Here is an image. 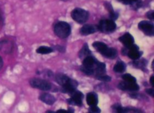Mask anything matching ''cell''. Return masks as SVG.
Returning <instances> with one entry per match:
<instances>
[{
  "label": "cell",
  "instance_id": "4fadbf2b",
  "mask_svg": "<svg viewBox=\"0 0 154 113\" xmlns=\"http://www.w3.org/2000/svg\"><path fill=\"white\" fill-rule=\"evenodd\" d=\"M39 99L45 103H47V104L49 105L54 104L56 101L55 97H54L52 94H48V93L42 94V95H40V97H39Z\"/></svg>",
  "mask_w": 154,
  "mask_h": 113
},
{
  "label": "cell",
  "instance_id": "d4e9b609",
  "mask_svg": "<svg viewBox=\"0 0 154 113\" xmlns=\"http://www.w3.org/2000/svg\"><path fill=\"white\" fill-rule=\"evenodd\" d=\"M57 113H69V112H74L73 109H69V110H64V109H60L57 112Z\"/></svg>",
  "mask_w": 154,
  "mask_h": 113
},
{
  "label": "cell",
  "instance_id": "e0dca14e",
  "mask_svg": "<svg viewBox=\"0 0 154 113\" xmlns=\"http://www.w3.org/2000/svg\"><path fill=\"white\" fill-rule=\"evenodd\" d=\"M90 54H91V51H90V49H89L87 44H84V46H83V48L79 52V57L81 58H85V57L90 55Z\"/></svg>",
  "mask_w": 154,
  "mask_h": 113
},
{
  "label": "cell",
  "instance_id": "4316f807",
  "mask_svg": "<svg viewBox=\"0 0 154 113\" xmlns=\"http://www.w3.org/2000/svg\"><path fill=\"white\" fill-rule=\"evenodd\" d=\"M150 84H151V86L153 87V76H152L150 78Z\"/></svg>",
  "mask_w": 154,
  "mask_h": 113
},
{
  "label": "cell",
  "instance_id": "44dd1931",
  "mask_svg": "<svg viewBox=\"0 0 154 113\" xmlns=\"http://www.w3.org/2000/svg\"><path fill=\"white\" fill-rule=\"evenodd\" d=\"M89 112L90 113H99L101 112V110L96 105V106H90V109H89Z\"/></svg>",
  "mask_w": 154,
  "mask_h": 113
},
{
  "label": "cell",
  "instance_id": "8fae6325",
  "mask_svg": "<svg viewBox=\"0 0 154 113\" xmlns=\"http://www.w3.org/2000/svg\"><path fill=\"white\" fill-rule=\"evenodd\" d=\"M98 31L97 26L93 25H90V24H87L84 25L82 28L80 29V32L82 35H88V34H91L93 33L96 32Z\"/></svg>",
  "mask_w": 154,
  "mask_h": 113
},
{
  "label": "cell",
  "instance_id": "30bf717a",
  "mask_svg": "<svg viewBox=\"0 0 154 113\" xmlns=\"http://www.w3.org/2000/svg\"><path fill=\"white\" fill-rule=\"evenodd\" d=\"M13 50V43L8 40H0V51L3 53L9 54Z\"/></svg>",
  "mask_w": 154,
  "mask_h": 113
},
{
  "label": "cell",
  "instance_id": "9a60e30c",
  "mask_svg": "<svg viewBox=\"0 0 154 113\" xmlns=\"http://www.w3.org/2000/svg\"><path fill=\"white\" fill-rule=\"evenodd\" d=\"M70 80V78L68 77L66 75L62 74V73H59L56 76V81H57V83L59 85H60L61 86H64L65 85L68 83Z\"/></svg>",
  "mask_w": 154,
  "mask_h": 113
},
{
  "label": "cell",
  "instance_id": "5bb4252c",
  "mask_svg": "<svg viewBox=\"0 0 154 113\" xmlns=\"http://www.w3.org/2000/svg\"><path fill=\"white\" fill-rule=\"evenodd\" d=\"M98 96L96 93L90 92L87 96V103L89 106H96L98 104Z\"/></svg>",
  "mask_w": 154,
  "mask_h": 113
},
{
  "label": "cell",
  "instance_id": "d6986e66",
  "mask_svg": "<svg viewBox=\"0 0 154 113\" xmlns=\"http://www.w3.org/2000/svg\"><path fill=\"white\" fill-rule=\"evenodd\" d=\"M123 80L126 81V82H136V79L133 76H132L131 74H129V73H126V74H124L123 76Z\"/></svg>",
  "mask_w": 154,
  "mask_h": 113
},
{
  "label": "cell",
  "instance_id": "3957f363",
  "mask_svg": "<svg viewBox=\"0 0 154 113\" xmlns=\"http://www.w3.org/2000/svg\"><path fill=\"white\" fill-rule=\"evenodd\" d=\"M98 30L103 33H111L117 28V25L112 19H102L97 26Z\"/></svg>",
  "mask_w": 154,
  "mask_h": 113
},
{
  "label": "cell",
  "instance_id": "ac0fdd59",
  "mask_svg": "<svg viewBox=\"0 0 154 113\" xmlns=\"http://www.w3.org/2000/svg\"><path fill=\"white\" fill-rule=\"evenodd\" d=\"M53 49L51 47H48V46H40V47L36 49V52L38 54H42V55H45V54H49L51 52H53Z\"/></svg>",
  "mask_w": 154,
  "mask_h": 113
},
{
  "label": "cell",
  "instance_id": "5b68a950",
  "mask_svg": "<svg viewBox=\"0 0 154 113\" xmlns=\"http://www.w3.org/2000/svg\"><path fill=\"white\" fill-rule=\"evenodd\" d=\"M29 83L33 88H38L42 91H49L51 89V84L45 79H32L30 80Z\"/></svg>",
  "mask_w": 154,
  "mask_h": 113
},
{
  "label": "cell",
  "instance_id": "52a82bcc",
  "mask_svg": "<svg viewBox=\"0 0 154 113\" xmlns=\"http://www.w3.org/2000/svg\"><path fill=\"white\" fill-rule=\"evenodd\" d=\"M138 28L146 35L153 36L154 34V25L151 22L145 20L141 21L138 23Z\"/></svg>",
  "mask_w": 154,
  "mask_h": 113
},
{
  "label": "cell",
  "instance_id": "ffe728a7",
  "mask_svg": "<svg viewBox=\"0 0 154 113\" xmlns=\"http://www.w3.org/2000/svg\"><path fill=\"white\" fill-rule=\"evenodd\" d=\"M96 78H97L99 80L103 81V82H110V81L111 80V78L109 76H107V75L104 74L99 75V76H96Z\"/></svg>",
  "mask_w": 154,
  "mask_h": 113
},
{
  "label": "cell",
  "instance_id": "277c9868",
  "mask_svg": "<svg viewBox=\"0 0 154 113\" xmlns=\"http://www.w3.org/2000/svg\"><path fill=\"white\" fill-rule=\"evenodd\" d=\"M72 19L77 22L80 24L84 23L87 22L89 18V13L86 10L82 8H75L72 12Z\"/></svg>",
  "mask_w": 154,
  "mask_h": 113
},
{
  "label": "cell",
  "instance_id": "ba28073f",
  "mask_svg": "<svg viewBox=\"0 0 154 113\" xmlns=\"http://www.w3.org/2000/svg\"><path fill=\"white\" fill-rule=\"evenodd\" d=\"M71 94V99H69V103L70 104L77 105V106H81L82 105V100L84 95L81 91H78L77 90H75L72 91Z\"/></svg>",
  "mask_w": 154,
  "mask_h": 113
},
{
  "label": "cell",
  "instance_id": "9c48e42d",
  "mask_svg": "<svg viewBox=\"0 0 154 113\" xmlns=\"http://www.w3.org/2000/svg\"><path fill=\"white\" fill-rule=\"evenodd\" d=\"M118 87L121 90H126V91H138L139 89V86L136 82H121L118 85Z\"/></svg>",
  "mask_w": 154,
  "mask_h": 113
},
{
  "label": "cell",
  "instance_id": "6da1fadb",
  "mask_svg": "<svg viewBox=\"0 0 154 113\" xmlns=\"http://www.w3.org/2000/svg\"><path fill=\"white\" fill-rule=\"evenodd\" d=\"M93 46L100 52L104 56L107 57L108 58H115L117 55V52L114 48L108 47V45L102 42H94L93 43Z\"/></svg>",
  "mask_w": 154,
  "mask_h": 113
},
{
  "label": "cell",
  "instance_id": "603a6c76",
  "mask_svg": "<svg viewBox=\"0 0 154 113\" xmlns=\"http://www.w3.org/2000/svg\"><path fill=\"white\" fill-rule=\"evenodd\" d=\"M147 16L148 19H151V20H153L154 19V12L153 10H150V11H149L148 13H147Z\"/></svg>",
  "mask_w": 154,
  "mask_h": 113
},
{
  "label": "cell",
  "instance_id": "2e32d148",
  "mask_svg": "<svg viewBox=\"0 0 154 113\" xmlns=\"http://www.w3.org/2000/svg\"><path fill=\"white\" fill-rule=\"evenodd\" d=\"M126 65L123 61H117L114 67V70L116 73H123L126 70Z\"/></svg>",
  "mask_w": 154,
  "mask_h": 113
},
{
  "label": "cell",
  "instance_id": "7c38bea8",
  "mask_svg": "<svg viewBox=\"0 0 154 113\" xmlns=\"http://www.w3.org/2000/svg\"><path fill=\"white\" fill-rule=\"evenodd\" d=\"M119 40L123 45H125L126 47H128V46H130L131 45L134 44V41H135L134 37L129 33H125L123 35L120 37Z\"/></svg>",
  "mask_w": 154,
  "mask_h": 113
},
{
  "label": "cell",
  "instance_id": "8992f818",
  "mask_svg": "<svg viewBox=\"0 0 154 113\" xmlns=\"http://www.w3.org/2000/svg\"><path fill=\"white\" fill-rule=\"evenodd\" d=\"M126 49H127V52H125V54H127V55L131 59L135 60V61L139 59L143 54L142 52L139 51V48L137 45L132 44L130 46L126 47Z\"/></svg>",
  "mask_w": 154,
  "mask_h": 113
},
{
  "label": "cell",
  "instance_id": "7402d4cb",
  "mask_svg": "<svg viewBox=\"0 0 154 113\" xmlns=\"http://www.w3.org/2000/svg\"><path fill=\"white\" fill-rule=\"evenodd\" d=\"M117 1H120V2L123 3L125 4H132V3L135 2L137 0H117Z\"/></svg>",
  "mask_w": 154,
  "mask_h": 113
},
{
  "label": "cell",
  "instance_id": "484cf974",
  "mask_svg": "<svg viewBox=\"0 0 154 113\" xmlns=\"http://www.w3.org/2000/svg\"><path fill=\"white\" fill-rule=\"evenodd\" d=\"M3 66V61H2V58L0 57V70H1V68Z\"/></svg>",
  "mask_w": 154,
  "mask_h": 113
},
{
  "label": "cell",
  "instance_id": "cb8c5ba5",
  "mask_svg": "<svg viewBox=\"0 0 154 113\" xmlns=\"http://www.w3.org/2000/svg\"><path fill=\"white\" fill-rule=\"evenodd\" d=\"M145 91L147 93V94H150L151 97H153L154 96V91L153 88H147V89L145 90Z\"/></svg>",
  "mask_w": 154,
  "mask_h": 113
},
{
  "label": "cell",
  "instance_id": "7a4b0ae2",
  "mask_svg": "<svg viewBox=\"0 0 154 113\" xmlns=\"http://www.w3.org/2000/svg\"><path fill=\"white\" fill-rule=\"evenodd\" d=\"M54 33L60 38H66L71 34V26L66 22H59L54 26Z\"/></svg>",
  "mask_w": 154,
  "mask_h": 113
}]
</instances>
